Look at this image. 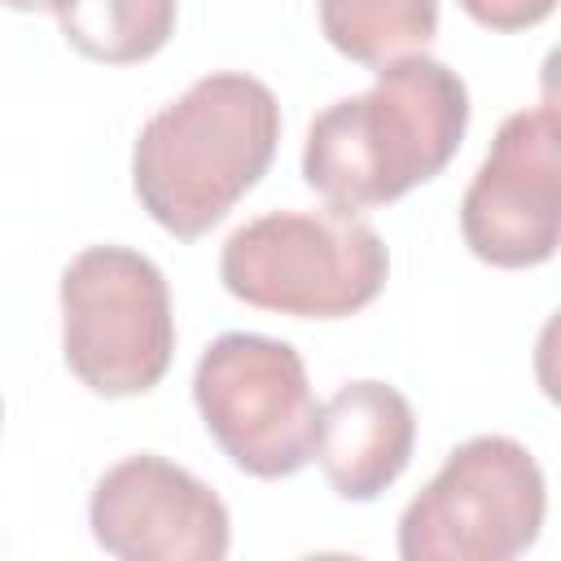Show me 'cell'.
<instances>
[{
  "mask_svg": "<svg viewBox=\"0 0 561 561\" xmlns=\"http://www.w3.org/2000/svg\"><path fill=\"white\" fill-rule=\"evenodd\" d=\"M61 355L101 399L153 390L175 359L162 267L131 245H88L61 272Z\"/></svg>",
  "mask_w": 561,
  "mask_h": 561,
  "instance_id": "cell-4",
  "label": "cell"
},
{
  "mask_svg": "<svg viewBox=\"0 0 561 561\" xmlns=\"http://www.w3.org/2000/svg\"><path fill=\"white\" fill-rule=\"evenodd\" d=\"M548 513L539 460L508 434L460 443L399 517L403 561H513Z\"/></svg>",
  "mask_w": 561,
  "mask_h": 561,
  "instance_id": "cell-5",
  "label": "cell"
},
{
  "mask_svg": "<svg viewBox=\"0 0 561 561\" xmlns=\"http://www.w3.org/2000/svg\"><path fill=\"white\" fill-rule=\"evenodd\" d=\"M193 403L215 447L250 478H289L311 460L320 399L280 337L219 333L193 368Z\"/></svg>",
  "mask_w": 561,
  "mask_h": 561,
  "instance_id": "cell-6",
  "label": "cell"
},
{
  "mask_svg": "<svg viewBox=\"0 0 561 561\" xmlns=\"http://www.w3.org/2000/svg\"><path fill=\"white\" fill-rule=\"evenodd\" d=\"M416 416L412 403L386 381H346L329 403H320L311 460L324 482L351 500H377L412 460Z\"/></svg>",
  "mask_w": 561,
  "mask_h": 561,
  "instance_id": "cell-9",
  "label": "cell"
},
{
  "mask_svg": "<svg viewBox=\"0 0 561 561\" xmlns=\"http://www.w3.org/2000/svg\"><path fill=\"white\" fill-rule=\"evenodd\" d=\"M0 421H4V403H0Z\"/></svg>",
  "mask_w": 561,
  "mask_h": 561,
  "instance_id": "cell-14",
  "label": "cell"
},
{
  "mask_svg": "<svg viewBox=\"0 0 561 561\" xmlns=\"http://www.w3.org/2000/svg\"><path fill=\"white\" fill-rule=\"evenodd\" d=\"M460 9L486 31H526L539 26L557 0H460Z\"/></svg>",
  "mask_w": 561,
  "mask_h": 561,
  "instance_id": "cell-12",
  "label": "cell"
},
{
  "mask_svg": "<svg viewBox=\"0 0 561 561\" xmlns=\"http://www.w3.org/2000/svg\"><path fill=\"white\" fill-rule=\"evenodd\" d=\"M390 276L381 232L351 210H267L219 250L224 289L259 311L294 320H346Z\"/></svg>",
  "mask_w": 561,
  "mask_h": 561,
  "instance_id": "cell-3",
  "label": "cell"
},
{
  "mask_svg": "<svg viewBox=\"0 0 561 561\" xmlns=\"http://www.w3.org/2000/svg\"><path fill=\"white\" fill-rule=\"evenodd\" d=\"M57 22L75 53L105 66H136L175 35V0H61Z\"/></svg>",
  "mask_w": 561,
  "mask_h": 561,
  "instance_id": "cell-11",
  "label": "cell"
},
{
  "mask_svg": "<svg viewBox=\"0 0 561 561\" xmlns=\"http://www.w3.org/2000/svg\"><path fill=\"white\" fill-rule=\"evenodd\" d=\"M0 4L13 13H57L61 0H0Z\"/></svg>",
  "mask_w": 561,
  "mask_h": 561,
  "instance_id": "cell-13",
  "label": "cell"
},
{
  "mask_svg": "<svg viewBox=\"0 0 561 561\" xmlns=\"http://www.w3.org/2000/svg\"><path fill=\"white\" fill-rule=\"evenodd\" d=\"M373 88L324 105L302 145V180L333 210H373L434 180L469 127V88L438 57L373 70Z\"/></svg>",
  "mask_w": 561,
  "mask_h": 561,
  "instance_id": "cell-1",
  "label": "cell"
},
{
  "mask_svg": "<svg viewBox=\"0 0 561 561\" xmlns=\"http://www.w3.org/2000/svg\"><path fill=\"white\" fill-rule=\"evenodd\" d=\"M320 31L342 57L377 70L430 48L438 0H320Z\"/></svg>",
  "mask_w": 561,
  "mask_h": 561,
  "instance_id": "cell-10",
  "label": "cell"
},
{
  "mask_svg": "<svg viewBox=\"0 0 561 561\" xmlns=\"http://www.w3.org/2000/svg\"><path fill=\"white\" fill-rule=\"evenodd\" d=\"M460 237L491 267H539L561 241V114L552 101L500 123L460 197Z\"/></svg>",
  "mask_w": 561,
  "mask_h": 561,
  "instance_id": "cell-7",
  "label": "cell"
},
{
  "mask_svg": "<svg viewBox=\"0 0 561 561\" xmlns=\"http://www.w3.org/2000/svg\"><path fill=\"white\" fill-rule=\"evenodd\" d=\"M276 140V92L245 70H215L140 127L131 188L162 232L197 241L267 175Z\"/></svg>",
  "mask_w": 561,
  "mask_h": 561,
  "instance_id": "cell-2",
  "label": "cell"
},
{
  "mask_svg": "<svg viewBox=\"0 0 561 561\" xmlns=\"http://www.w3.org/2000/svg\"><path fill=\"white\" fill-rule=\"evenodd\" d=\"M88 526L96 548L118 561H224L232 543L224 500L153 451L127 456L96 478Z\"/></svg>",
  "mask_w": 561,
  "mask_h": 561,
  "instance_id": "cell-8",
  "label": "cell"
}]
</instances>
